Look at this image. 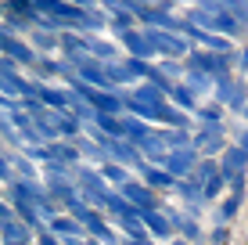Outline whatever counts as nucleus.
I'll return each instance as SVG.
<instances>
[{
	"mask_svg": "<svg viewBox=\"0 0 248 245\" xmlns=\"http://www.w3.org/2000/svg\"><path fill=\"white\" fill-rule=\"evenodd\" d=\"M176 227H180V231H184L191 242H198V238H202V231H198V227H194L191 220H187V216H176Z\"/></svg>",
	"mask_w": 248,
	"mask_h": 245,
	"instance_id": "obj_1",
	"label": "nucleus"
},
{
	"mask_svg": "<svg viewBox=\"0 0 248 245\" xmlns=\"http://www.w3.org/2000/svg\"><path fill=\"white\" fill-rule=\"evenodd\" d=\"M237 206H241V195H230V198L223 202V209H219V216H223V220H230V216L237 213Z\"/></svg>",
	"mask_w": 248,
	"mask_h": 245,
	"instance_id": "obj_2",
	"label": "nucleus"
},
{
	"mask_svg": "<svg viewBox=\"0 0 248 245\" xmlns=\"http://www.w3.org/2000/svg\"><path fill=\"white\" fill-rule=\"evenodd\" d=\"M227 238H230L227 227H216V231H212V242H227Z\"/></svg>",
	"mask_w": 248,
	"mask_h": 245,
	"instance_id": "obj_3",
	"label": "nucleus"
},
{
	"mask_svg": "<svg viewBox=\"0 0 248 245\" xmlns=\"http://www.w3.org/2000/svg\"><path fill=\"white\" fill-rule=\"evenodd\" d=\"M176 245H180V242H176Z\"/></svg>",
	"mask_w": 248,
	"mask_h": 245,
	"instance_id": "obj_4",
	"label": "nucleus"
}]
</instances>
